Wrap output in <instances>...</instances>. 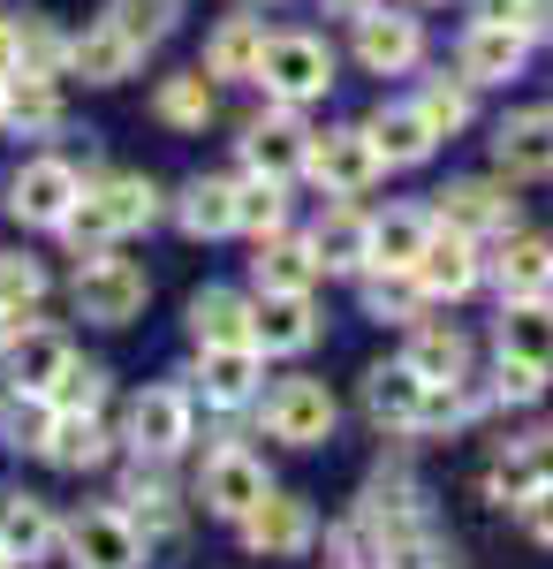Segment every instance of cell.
I'll list each match as a JSON object with an SVG mask.
<instances>
[{
	"instance_id": "cell-1",
	"label": "cell",
	"mask_w": 553,
	"mask_h": 569,
	"mask_svg": "<svg viewBox=\"0 0 553 569\" xmlns=\"http://www.w3.org/2000/svg\"><path fill=\"white\" fill-rule=\"evenodd\" d=\"M160 220V190L144 176H99L84 182V198L69 206V220H61V236L77 243V251H107L114 236H129V228H152Z\"/></svg>"
},
{
	"instance_id": "cell-2",
	"label": "cell",
	"mask_w": 553,
	"mask_h": 569,
	"mask_svg": "<svg viewBox=\"0 0 553 569\" xmlns=\"http://www.w3.org/2000/svg\"><path fill=\"white\" fill-rule=\"evenodd\" d=\"M258 84H265V99H281V107L326 99V84H334V53H326V39H311V31H265Z\"/></svg>"
},
{
	"instance_id": "cell-3",
	"label": "cell",
	"mask_w": 553,
	"mask_h": 569,
	"mask_svg": "<svg viewBox=\"0 0 553 569\" xmlns=\"http://www.w3.org/2000/svg\"><path fill=\"white\" fill-rule=\"evenodd\" d=\"M152 297V281H144V266L137 259H107V251H91L77 266V311H84L91 327H129L137 311Z\"/></svg>"
},
{
	"instance_id": "cell-4",
	"label": "cell",
	"mask_w": 553,
	"mask_h": 569,
	"mask_svg": "<svg viewBox=\"0 0 553 569\" xmlns=\"http://www.w3.org/2000/svg\"><path fill=\"white\" fill-rule=\"evenodd\" d=\"M303 176L319 182L326 198H364V190L386 176V160L372 152V137H364V122H356V130L311 137V152H303Z\"/></svg>"
},
{
	"instance_id": "cell-5",
	"label": "cell",
	"mask_w": 553,
	"mask_h": 569,
	"mask_svg": "<svg viewBox=\"0 0 553 569\" xmlns=\"http://www.w3.org/2000/svg\"><path fill=\"white\" fill-rule=\"evenodd\" d=\"M77 198H84V176L69 160H53V152L46 160H23L16 182H8V213L23 220V228H61Z\"/></svg>"
},
{
	"instance_id": "cell-6",
	"label": "cell",
	"mask_w": 553,
	"mask_h": 569,
	"mask_svg": "<svg viewBox=\"0 0 553 569\" xmlns=\"http://www.w3.org/2000/svg\"><path fill=\"white\" fill-rule=\"evenodd\" d=\"M410 281L425 289V305H455V297H470V289H477V236L432 220V236H425V251H418V266H410Z\"/></svg>"
},
{
	"instance_id": "cell-7",
	"label": "cell",
	"mask_w": 553,
	"mask_h": 569,
	"mask_svg": "<svg viewBox=\"0 0 553 569\" xmlns=\"http://www.w3.org/2000/svg\"><path fill=\"white\" fill-rule=\"evenodd\" d=\"M258 418H265V433L289 440V448H319V440L334 433V395H326V380H281Z\"/></svg>"
},
{
	"instance_id": "cell-8",
	"label": "cell",
	"mask_w": 553,
	"mask_h": 569,
	"mask_svg": "<svg viewBox=\"0 0 553 569\" xmlns=\"http://www.w3.org/2000/svg\"><path fill=\"white\" fill-rule=\"evenodd\" d=\"M61 539H69V562L77 569H137L144 562V531L129 525V509H84Z\"/></svg>"
},
{
	"instance_id": "cell-9",
	"label": "cell",
	"mask_w": 553,
	"mask_h": 569,
	"mask_svg": "<svg viewBox=\"0 0 553 569\" xmlns=\"http://www.w3.org/2000/svg\"><path fill=\"white\" fill-rule=\"evenodd\" d=\"M122 440L144 456V463L174 456V448L190 440V388H144L137 402H129V418H122Z\"/></svg>"
},
{
	"instance_id": "cell-10",
	"label": "cell",
	"mask_w": 553,
	"mask_h": 569,
	"mask_svg": "<svg viewBox=\"0 0 553 569\" xmlns=\"http://www.w3.org/2000/svg\"><path fill=\"white\" fill-rule=\"evenodd\" d=\"M251 342L258 357H303L319 342V311H311V289H265L251 305Z\"/></svg>"
},
{
	"instance_id": "cell-11",
	"label": "cell",
	"mask_w": 553,
	"mask_h": 569,
	"mask_svg": "<svg viewBox=\"0 0 553 569\" xmlns=\"http://www.w3.org/2000/svg\"><path fill=\"white\" fill-rule=\"evenodd\" d=\"M349 23H356V61H364L372 77H402V69L425 61V31H418V16L364 8V16H349Z\"/></svg>"
},
{
	"instance_id": "cell-12",
	"label": "cell",
	"mask_w": 553,
	"mask_h": 569,
	"mask_svg": "<svg viewBox=\"0 0 553 569\" xmlns=\"http://www.w3.org/2000/svg\"><path fill=\"white\" fill-rule=\"evenodd\" d=\"M311 539H319V517H311V501H296V493H265L251 517H243V547L265 555V562H289Z\"/></svg>"
},
{
	"instance_id": "cell-13",
	"label": "cell",
	"mask_w": 553,
	"mask_h": 569,
	"mask_svg": "<svg viewBox=\"0 0 553 569\" xmlns=\"http://www.w3.org/2000/svg\"><path fill=\"white\" fill-rule=\"evenodd\" d=\"M198 493H205V509H213V517L243 525V517H251L273 486H265V463H258V456H243V448L228 440V448H213V456H205V486H198Z\"/></svg>"
},
{
	"instance_id": "cell-14",
	"label": "cell",
	"mask_w": 553,
	"mask_h": 569,
	"mask_svg": "<svg viewBox=\"0 0 553 569\" xmlns=\"http://www.w3.org/2000/svg\"><path fill=\"white\" fill-rule=\"evenodd\" d=\"M432 220H440V228H463V236H509L515 228V198H509V182L470 176V182H448V190H440Z\"/></svg>"
},
{
	"instance_id": "cell-15",
	"label": "cell",
	"mask_w": 553,
	"mask_h": 569,
	"mask_svg": "<svg viewBox=\"0 0 553 569\" xmlns=\"http://www.w3.org/2000/svg\"><path fill=\"white\" fill-rule=\"evenodd\" d=\"M523 61H531V31H515V23H470L463 53H455V69L470 84H515Z\"/></svg>"
},
{
	"instance_id": "cell-16",
	"label": "cell",
	"mask_w": 553,
	"mask_h": 569,
	"mask_svg": "<svg viewBox=\"0 0 553 569\" xmlns=\"http://www.w3.org/2000/svg\"><path fill=\"white\" fill-rule=\"evenodd\" d=\"M493 160H501V176H515V182H546L553 176V107L509 114V122L493 130Z\"/></svg>"
},
{
	"instance_id": "cell-17",
	"label": "cell",
	"mask_w": 553,
	"mask_h": 569,
	"mask_svg": "<svg viewBox=\"0 0 553 569\" xmlns=\"http://www.w3.org/2000/svg\"><path fill=\"white\" fill-rule=\"evenodd\" d=\"M303 152H311V130H296V107H281V99H273V114H258L251 137H243L251 176H273V182L303 176Z\"/></svg>"
},
{
	"instance_id": "cell-18",
	"label": "cell",
	"mask_w": 553,
	"mask_h": 569,
	"mask_svg": "<svg viewBox=\"0 0 553 569\" xmlns=\"http://www.w3.org/2000/svg\"><path fill=\"white\" fill-rule=\"evenodd\" d=\"M0 342H8V388H23V395H46L61 380V365L77 357L53 327H8Z\"/></svg>"
},
{
	"instance_id": "cell-19",
	"label": "cell",
	"mask_w": 553,
	"mask_h": 569,
	"mask_svg": "<svg viewBox=\"0 0 553 569\" xmlns=\"http://www.w3.org/2000/svg\"><path fill=\"white\" fill-rule=\"evenodd\" d=\"M311 251H319L326 273H364V266H372V220L356 213L349 198H334V206L319 213V228H311Z\"/></svg>"
},
{
	"instance_id": "cell-20",
	"label": "cell",
	"mask_w": 553,
	"mask_h": 569,
	"mask_svg": "<svg viewBox=\"0 0 553 569\" xmlns=\"http://www.w3.org/2000/svg\"><path fill=\"white\" fill-rule=\"evenodd\" d=\"M198 388L213 410H235L258 395V342H228V350H198Z\"/></svg>"
},
{
	"instance_id": "cell-21",
	"label": "cell",
	"mask_w": 553,
	"mask_h": 569,
	"mask_svg": "<svg viewBox=\"0 0 553 569\" xmlns=\"http://www.w3.org/2000/svg\"><path fill=\"white\" fill-rule=\"evenodd\" d=\"M137 61H144V53H137V46H129L122 31L107 23V16H99L91 31H77V39H69V69H77L84 84H122Z\"/></svg>"
},
{
	"instance_id": "cell-22",
	"label": "cell",
	"mask_w": 553,
	"mask_h": 569,
	"mask_svg": "<svg viewBox=\"0 0 553 569\" xmlns=\"http://www.w3.org/2000/svg\"><path fill=\"white\" fill-rule=\"evenodd\" d=\"M364 137H372V152H380L386 168H418V160H432V144H440V137L425 130V114H418V99H410V107H380V114L364 122Z\"/></svg>"
},
{
	"instance_id": "cell-23",
	"label": "cell",
	"mask_w": 553,
	"mask_h": 569,
	"mask_svg": "<svg viewBox=\"0 0 553 569\" xmlns=\"http://www.w3.org/2000/svg\"><path fill=\"white\" fill-rule=\"evenodd\" d=\"M432 236V213L425 206H386L380 220H372V266H394V273H410L418 266V251H425ZM364 266V273H372Z\"/></svg>"
},
{
	"instance_id": "cell-24",
	"label": "cell",
	"mask_w": 553,
	"mask_h": 569,
	"mask_svg": "<svg viewBox=\"0 0 553 569\" xmlns=\"http://www.w3.org/2000/svg\"><path fill=\"white\" fill-rule=\"evenodd\" d=\"M190 335H198V350L251 342V297H235V289H198V297H190Z\"/></svg>"
},
{
	"instance_id": "cell-25",
	"label": "cell",
	"mask_w": 553,
	"mask_h": 569,
	"mask_svg": "<svg viewBox=\"0 0 553 569\" xmlns=\"http://www.w3.org/2000/svg\"><path fill=\"white\" fill-rule=\"evenodd\" d=\"M0 122L8 130H23V137H46V130H61V84L53 77H8V91H0Z\"/></svg>"
},
{
	"instance_id": "cell-26",
	"label": "cell",
	"mask_w": 553,
	"mask_h": 569,
	"mask_svg": "<svg viewBox=\"0 0 553 569\" xmlns=\"http://www.w3.org/2000/svg\"><path fill=\"white\" fill-rule=\"evenodd\" d=\"M553 479V433H523L501 448V463H493V501H523L531 486H546Z\"/></svg>"
},
{
	"instance_id": "cell-27",
	"label": "cell",
	"mask_w": 553,
	"mask_h": 569,
	"mask_svg": "<svg viewBox=\"0 0 553 569\" xmlns=\"http://www.w3.org/2000/svg\"><path fill=\"white\" fill-rule=\"evenodd\" d=\"M501 357H531L553 372V311L539 297H509L501 305Z\"/></svg>"
},
{
	"instance_id": "cell-28",
	"label": "cell",
	"mask_w": 553,
	"mask_h": 569,
	"mask_svg": "<svg viewBox=\"0 0 553 569\" xmlns=\"http://www.w3.org/2000/svg\"><path fill=\"white\" fill-rule=\"evenodd\" d=\"M258 53H265V23L258 16H228L213 39H205V77H258Z\"/></svg>"
},
{
	"instance_id": "cell-29",
	"label": "cell",
	"mask_w": 553,
	"mask_h": 569,
	"mask_svg": "<svg viewBox=\"0 0 553 569\" xmlns=\"http://www.w3.org/2000/svg\"><path fill=\"white\" fill-rule=\"evenodd\" d=\"M326 266H319V251H311V236H265L258 243V289H311Z\"/></svg>"
},
{
	"instance_id": "cell-30",
	"label": "cell",
	"mask_w": 553,
	"mask_h": 569,
	"mask_svg": "<svg viewBox=\"0 0 553 569\" xmlns=\"http://www.w3.org/2000/svg\"><path fill=\"white\" fill-rule=\"evenodd\" d=\"M418 402H425V380L410 372V365H380V372H364V410L380 418V426H418Z\"/></svg>"
},
{
	"instance_id": "cell-31",
	"label": "cell",
	"mask_w": 553,
	"mask_h": 569,
	"mask_svg": "<svg viewBox=\"0 0 553 569\" xmlns=\"http://www.w3.org/2000/svg\"><path fill=\"white\" fill-rule=\"evenodd\" d=\"M182 236H235V182H220V176H198L190 190H182Z\"/></svg>"
},
{
	"instance_id": "cell-32",
	"label": "cell",
	"mask_w": 553,
	"mask_h": 569,
	"mask_svg": "<svg viewBox=\"0 0 553 569\" xmlns=\"http://www.w3.org/2000/svg\"><path fill=\"white\" fill-rule=\"evenodd\" d=\"M402 365H410L418 380H470V342L455 327H418L410 350H402Z\"/></svg>"
},
{
	"instance_id": "cell-33",
	"label": "cell",
	"mask_w": 553,
	"mask_h": 569,
	"mask_svg": "<svg viewBox=\"0 0 553 569\" xmlns=\"http://www.w3.org/2000/svg\"><path fill=\"white\" fill-rule=\"evenodd\" d=\"M46 297V266L23 251H0V335L8 327H31V311Z\"/></svg>"
},
{
	"instance_id": "cell-34",
	"label": "cell",
	"mask_w": 553,
	"mask_h": 569,
	"mask_svg": "<svg viewBox=\"0 0 553 569\" xmlns=\"http://www.w3.org/2000/svg\"><path fill=\"white\" fill-rule=\"evenodd\" d=\"M39 456H53L61 471H99V463H107V426H99V418H61V410H53V433H46Z\"/></svg>"
},
{
	"instance_id": "cell-35",
	"label": "cell",
	"mask_w": 553,
	"mask_h": 569,
	"mask_svg": "<svg viewBox=\"0 0 553 569\" xmlns=\"http://www.w3.org/2000/svg\"><path fill=\"white\" fill-rule=\"evenodd\" d=\"M235 228L243 236H281L289 228V182H273V176H251V182H235Z\"/></svg>"
},
{
	"instance_id": "cell-36",
	"label": "cell",
	"mask_w": 553,
	"mask_h": 569,
	"mask_svg": "<svg viewBox=\"0 0 553 569\" xmlns=\"http://www.w3.org/2000/svg\"><path fill=\"white\" fill-rule=\"evenodd\" d=\"M53 539H61V531H53V517H46L31 493H23V501H0V555H8V562H31Z\"/></svg>"
},
{
	"instance_id": "cell-37",
	"label": "cell",
	"mask_w": 553,
	"mask_h": 569,
	"mask_svg": "<svg viewBox=\"0 0 553 569\" xmlns=\"http://www.w3.org/2000/svg\"><path fill=\"white\" fill-rule=\"evenodd\" d=\"M152 107H160L168 130H205V122H213V77H205V69H182V77L160 84Z\"/></svg>"
},
{
	"instance_id": "cell-38",
	"label": "cell",
	"mask_w": 553,
	"mask_h": 569,
	"mask_svg": "<svg viewBox=\"0 0 553 569\" xmlns=\"http://www.w3.org/2000/svg\"><path fill=\"white\" fill-rule=\"evenodd\" d=\"M46 402H53L61 418H99V410H107V365L69 357V365H61V380L46 388Z\"/></svg>"
},
{
	"instance_id": "cell-39",
	"label": "cell",
	"mask_w": 553,
	"mask_h": 569,
	"mask_svg": "<svg viewBox=\"0 0 553 569\" xmlns=\"http://www.w3.org/2000/svg\"><path fill=\"white\" fill-rule=\"evenodd\" d=\"M174 16H182V0H107V23H114V31H122V39L137 46V53L168 39V31H174Z\"/></svg>"
},
{
	"instance_id": "cell-40",
	"label": "cell",
	"mask_w": 553,
	"mask_h": 569,
	"mask_svg": "<svg viewBox=\"0 0 553 569\" xmlns=\"http://www.w3.org/2000/svg\"><path fill=\"white\" fill-rule=\"evenodd\" d=\"M46 433H53V402H46V395L8 388V402H0V440H8V448H31V456H39Z\"/></svg>"
},
{
	"instance_id": "cell-41",
	"label": "cell",
	"mask_w": 553,
	"mask_h": 569,
	"mask_svg": "<svg viewBox=\"0 0 553 569\" xmlns=\"http://www.w3.org/2000/svg\"><path fill=\"white\" fill-rule=\"evenodd\" d=\"M418 114H425L432 137H463L470 130V77H432L418 91Z\"/></svg>"
},
{
	"instance_id": "cell-42",
	"label": "cell",
	"mask_w": 553,
	"mask_h": 569,
	"mask_svg": "<svg viewBox=\"0 0 553 569\" xmlns=\"http://www.w3.org/2000/svg\"><path fill=\"white\" fill-rule=\"evenodd\" d=\"M546 273H553V243H539V236H509V251H501V297H539Z\"/></svg>"
},
{
	"instance_id": "cell-43",
	"label": "cell",
	"mask_w": 553,
	"mask_h": 569,
	"mask_svg": "<svg viewBox=\"0 0 553 569\" xmlns=\"http://www.w3.org/2000/svg\"><path fill=\"white\" fill-rule=\"evenodd\" d=\"M16 69H23V77H61V69H69V39H61L53 23H39V16L16 23ZM16 69H8V77H16Z\"/></svg>"
},
{
	"instance_id": "cell-44",
	"label": "cell",
	"mask_w": 553,
	"mask_h": 569,
	"mask_svg": "<svg viewBox=\"0 0 553 569\" xmlns=\"http://www.w3.org/2000/svg\"><path fill=\"white\" fill-rule=\"evenodd\" d=\"M122 501H129V525L137 531H174V493H168V479L160 471H129V486H122Z\"/></svg>"
},
{
	"instance_id": "cell-45",
	"label": "cell",
	"mask_w": 553,
	"mask_h": 569,
	"mask_svg": "<svg viewBox=\"0 0 553 569\" xmlns=\"http://www.w3.org/2000/svg\"><path fill=\"white\" fill-rule=\"evenodd\" d=\"M418 305H425V289L410 273H394V266H372L364 273V311L372 319H418Z\"/></svg>"
},
{
	"instance_id": "cell-46",
	"label": "cell",
	"mask_w": 553,
	"mask_h": 569,
	"mask_svg": "<svg viewBox=\"0 0 553 569\" xmlns=\"http://www.w3.org/2000/svg\"><path fill=\"white\" fill-rule=\"evenodd\" d=\"M477 8V23H515V31H553V0H470Z\"/></svg>"
},
{
	"instance_id": "cell-47",
	"label": "cell",
	"mask_w": 553,
	"mask_h": 569,
	"mask_svg": "<svg viewBox=\"0 0 553 569\" xmlns=\"http://www.w3.org/2000/svg\"><path fill=\"white\" fill-rule=\"evenodd\" d=\"M546 365H531V357H501V372H493V395H501V402H539V395H546Z\"/></svg>"
},
{
	"instance_id": "cell-48",
	"label": "cell",
	"mask_w": 553,
	"mask_h": 569,
	"mask_svg": "<svg viewBox=\"0 0 553 569\" xmlns=\"http://www.w3.org/2000/svg\"><path fill=\"white\" fill-rule=\"evenodd\" d=\"M515 517H523V531H531L539 547H553V479H546V486H531V493L515 501Z\"/></svg>"
},
{
	"instance_id": "cell-49",
	"label": "cell",
	"mask_w": 553,
	"mask_h": 569,
	"mask_svg": "<svg viewBox=\"0 0 553 569\" xmlns=\"http://www.w3.org/2000/svg\"><path fill=\"white\" fill-rule=\"evenodd\" d=\"M16 69V23H0V77Z\"/></svg>"
},
{
	"instance_id": "cell-50",
	"label": "cell",
	"mask_w": 553,
	"mask_h": 569,
	"mask_svg": "<svg viewBox=\"0 0 553 569\" xmlns=\"http://www.w3.org/2000/svg\"><path fill=\"white\" fill-rule=\"evenodd\" d=\"M334 16H364V8H380V0H326Z\"/></svg>"
},
{
	"instance_id": "cell-51",
	"label": "cell",
	"mask_w": 553,
	"mask_h": 569,
	"mask_svg": "<svg viewBox=\"0 0 553 569\" xmlns=\"http://www.w3.org/2000/svg\"><path fill=\"white\" fill-rule=\"evenodd\" d=\"M539 305H546V311H553V273H546V281H539Z\"/></svg>"
},
{
	"instance_id": "cell-52",
	"label": "cell",
	"mask_w": 553,
	"mask_h": 569,
	"mask_svg": "<svg viewBox=\"0 0 553 569\" xmlns=\"http://www.w3.org/2000/svg\"><path fill=\"white\" fill-rule=\"evenodd\" d=\"M0 91H8V77H0Z\"/></svg>"
},
{
	"instance_id": "cell-53",
	"label": "cell",
	"mask_w": 553,
	"mask_h": 569,
	"mask_svg": "<svg viewBox=\"0 0 553 569\" xmlns=\"http://www.w3.org/2000/svg\"><path fill=\"white\" fill-rule=\"evenodd\" d=\"M432 569H440V562H432Z\"/></svg>"
}]
</instances>
